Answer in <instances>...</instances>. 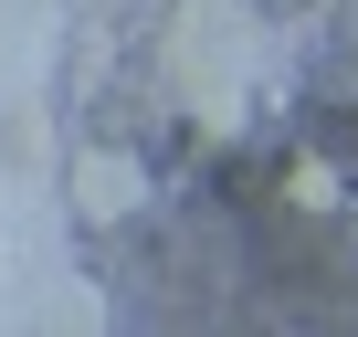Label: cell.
I'll use <instances>...</instances> for the list:
<instances>
[{
    "instance_id": "1",
    "label": "cell",
    "mask_w": 358,
    "mask_h": 337,
    "mask_svg": "<svg viewBox=\"0 0 358 337\" xmlns=\"http://www.w3.org/2000/svg\"><path fill=\"white\" fill-rule=\"evenodd\" d=\"M74 211H85V222H137V211H148V158L85 148V158H74Z\"/></svg>"
},
{
    "instance_id": "2",
    "label": "cell",
    "mask_w": 358,
    "mask_h": 337,
    "mask_svg": "<svg viewBox=\"0 0 358 337\" xmlns=\"http://www.w3.org/2000/svg\"><path fill=\"white\" fill-rule=\"evenodd\" d=\"M285 190H295V211H337V201H348L327 158H295V180H285Z\"/></svg>"
}]
</instances>
